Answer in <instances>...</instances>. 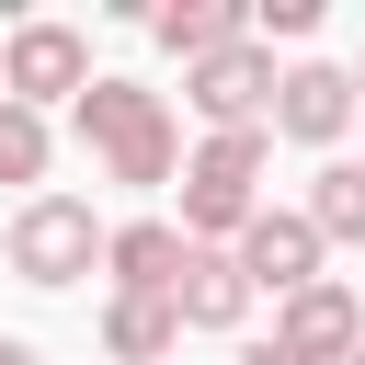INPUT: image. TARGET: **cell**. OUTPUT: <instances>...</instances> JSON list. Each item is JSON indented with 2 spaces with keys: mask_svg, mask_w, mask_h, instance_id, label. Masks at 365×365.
Segmentation results:
<instances>
[{
  "mask_svg": "<svg viewBox=\"0 0 365 365\" xmlns=\"http://www.w3.org/2000/svg\"><path fill=\"white\" fill-rule=\"evenodd\" d=\"M354 365H365V354H354Z\"/></svg>",
  "mask_w": 365,
  "mask_h": 365,
  "instance_id": "19",
  "label": "cell"
},
{
  "mask_svg": "<svg viewBox=\"0 0 365 365\" xmlns=\"http://www.w3.org/2000/svg\"><path fill=\"white\" fill-rule=\"evenodd\" d=\"M171 308H182V331H228V319L251 308L240 251H194V262H182V285H171Z\"/></svg>",
  "mask_w": 365,
  "mask_h": 365,
  "instance_id": "11",
  "label": "cell"
},
{
  "mask_svg": "<svg viewBox=\"0 0 365 365\" xmlns=\"http://www.w3.org/2000/svg\"><path fill=\"white\" fill-rule=\"evenodd\" d=\"M354 103H365V91H354V68H319V57H308V68H285V91H274V137L331 148V137L354 125Z\"/></svg>",
  "mask_w": 365,
  "mask_h": 365,
  "instance_id": "8",
  "label": "cell"
},
{
  "mask_svg": "<svg viewBox=\"0 0 365 365\" xmlns=\"http://www.w3.org/2000/svg\"><path fill=\"white\" fill-rule=\"evenodd\" d=\"M148 34L171 46V57H228V46H251V0H160L148 11Z\"/></svg>",
  "mask_w": 365,
  "mask_h": 365,
  "instance_id": "9",
  "label": "cell"
},
{
  "mask_svg": "<svg viewBox=\"0 0 365 365\" xmlns=\"http://www.w3.org/2000/svg\"><path fill=\"white\" fill-rule=\"evenodd\" d=\"M182 91H194V114H205L217 137H251V125L274 114V91H285V80H274V57H262V46H228V57H205Z\"/></svg>",
  "mask_w": 365,
  "mask_h": 365,
  "instance_id": "5",
  "label": "cell"
},
{
  "mask_svg": "<svg viewBox=\"0 0 365 365\" xmlns=\"http://www.w3.org/2000/svg\"><path fill=\"white\" fill-rule=\"evenodd\" d=\"M240 365H285V354H274V342H262V354H240Z\"/></svg>",
  "mask_w": 365,
  "mask_h": 365,
  "instance_id": "17",
  "label": "cell"
},
{
  "mask_svg": "<svg viewBox=\"0 0 365 365\" xmlns=\"http://www.w3.org/2000/svg\"><path fill=\"white\" fill-rule=\"evenodd\" d=\"M274 354H285V365H354V354H365V308H354V297L319 274L308 297H285V319H274Z\"/></svg>",
  "mask_w": 365,
  "mask_h": 365,
  "instance_id": "6",
  "label": "cell"
},
{
  "mask_svg": "<svg viewBox=\"0 0 365 365\" xmlns=\"http://www.w3.org/2000/svg\"><path fill=\"white\" fill-rule=\"evenodd\" d=\"M262 160H274V125H251V137H205V148L182 160V240H194V251H228V240L262 217V205H251Z\"/></svg>",
  "mask_w": 365,
  "mask_h": 365,
  "instance_id": "1",
  "label": "cell"
},
{
  "mask_svg": "<svg viewBox=\"0 0 365 365\" xmlns=\"http://www.w3.org/2000/svg\"><path fill=\"white\" fill-rule=\"evenodd\" d=\"M308 228H319V240H365V171H354V160H319V182H308Z\"/></svg>",
  "mask_w": 365,
  "mask_h": 365,
  "instance_id": "13",
  "label": "cell"
},
{
  "mask_svg": "<svg viewBox=\"0 0 365 365\" xmlns=\"http://www.w3.org/2000/svg\"><path fill=\"white\" fill-rule=\"evenodd\" d=\"M91 91V46L68 34V23H23L11 46H0V103H80Z\"/></svg>",
  "mask_w": 365,
  "mask_h": 365,
  "instance_id": "4",
  "label": "cell"
},
{
  "mask_svg": "<svg viewBox=\"0 0 365 365\" xmlns=\"http://www.w3.org/2000/svg\"><path fill=\"white\" fill-rule=\"evenodd\" d=\"M0 365H34V342H0Z\"/></svg>",
  "mask_w": 365,
  "mask_h": 365,
  "instance_id": "16",
  "label": "cell"
},
{
  "mask_svg": "<svg viewBox=\"0 0 365 365\" xmlns=\"http://www.w3.org/2000/svg\"><path fill=\"white\" fill-rule=\"evenodd\" d=\"M34 171H46V114L0 103V182H34Z\"/></svg>",
  "mask_w": 365,
  "mask_h": 365,
  "instance_id": "14",
  "label": "cell"
},
{
  "mask_svg": "<svg viewBox=\"0 0 365 365\" xmlns=\"http://www.w3.org/2000/svg\"><path fill=\"white\" fill-rule=\"evenodd\" d=\"M103 262H114V285H125V297H171V285H182V262H194V240H182V228H160V217H137V228H114V240H103Z\"/></svg>",
  "mask_w": 365,
  "mask_h": 365,
  "instance_id": "10",
  "label": "cell"
},
{
  "mask_svg": "<svg viewBox=\"0 0 365 365\" xmlns=\"http://www.w3.org/2000/svg\"><path fill=\"white\" fill-rule=\"evenodd\" d=\"M91 262H103V228H91L80 194H34V205L11 217V274H23V285H68V274H91Z\"/></svg>",
  "mask_w": 365,
  "mask_h": 365,
  "instance_id": "3",
  "label": "cell"
},
{
  "mask_svg": "<svg viewBox=\"0 0 365 365\" xmlns=\"http://www.w3.org/2000/svg\"><path fill=\"white\" fill-rule=\"evenodd\" d=\"M354 91H365V68H354Z\"/></svg>",
  "mask_w": 365,
  "mask_h": 365,
  "instance_id": "18",
  "label": "cell"
},
{
  "mask_svg": "<svg viewBox=\"0 0 365 365\" xmlns=\"http://www.w3.org/2000/svg\"><path fill=\"white\" fill-rule=\"evenodd\" d=\"M80 137L103 148L114 182H137V194L171 182V114H160V91H137V80H91V91H80Z\"/></svg>",
  "mask_w": 365,
  "mask_h": 365,
  "instance_id": "2",
  "label": "cell"
},
{
  "mask_svg": "<svg viewBox=\"0 0 365 365\" xmlns=\"http://www.w3.org/2000/svg\"><path fill=\"white\" fill-rule=\"evenodd\" d=\"M240 274H251V297L274 285V297H308L319 285V228H308V205L285 217V205H262L251 228H240Z\"/></svg>",
  "mask_w": 365,
  "mask_h": 365,
  "instance_id": "7",
  "label": "cell"
},
{
  "mask_svg": "<svg viewBox=\"0 0 365 365\" xmlns=\"http://www.w3.org/2000/svg\"><path fill=\"white\" fill-rule=\"evenodd\" d=\"M171 342H182V308H171V297H114V308H103V354H125V365H160Z\"/></svg>",
  "mask_w": 365,
  "mask_h": 365,
  "instance_id": "12",
  "label": "cell"
},
{
  "mask_svg": "<svg viewBox=\"0 0 365 365\" xmlns=\"http://www.w3.org/2000/svg\"><path fill=\"white\" fill-rule=\"evenodd\" d=\"M319 0H251V34H308Z\"/></svg>",
  "mask_w": 365,
  "mask_h": 365,
  "instance_id": "15",
  "label": "cell"
}]
</instances>
